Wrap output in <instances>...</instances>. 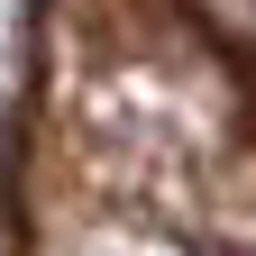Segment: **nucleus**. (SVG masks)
Instances as JSON below:
<instances>
[{
  "instance_id": "nucleus-1",
  "label": "nucleus",
  "mask_w": 256,
  "mask_h": 256,
  "mask_svg": "<svg viewBox=\"0 0 256 256\" xmlns=\"http://www.w3.org/2000/svg\"><path fill=\"white\" fill-rule=\"evenodd\" d=\"M192 256H256V238H202Z\"/></svg>"
}]
</instances>
